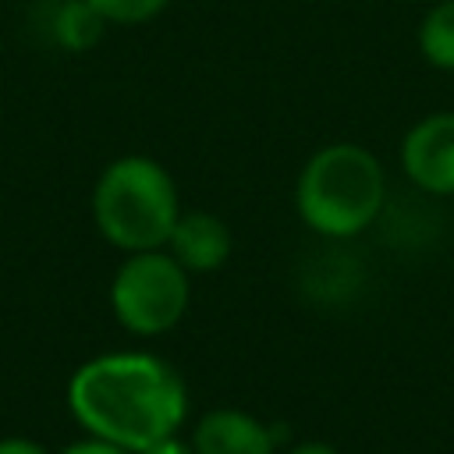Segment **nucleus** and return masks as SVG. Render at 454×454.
<instances>
[{"label": "nucleus", "instance_id": "f257e3e1", "mask_svg": "<svg viewBox=\"0 0 454 454\" xmlns=\"http://www.w3.org/2000/svg\"><path fill=\"white\" fill-rule=\"evenodd\" d=\"M67 408L89 436L142 454L177 436L188 415V390L181 372L160 355L110 351L74 369Z\"/></svg>", "mask_w": 454, "mask_h": 454}, {"label": "nucleus", "instance_id": "f03ea898", "mask_svg": "<svg viewBox=\"0 0 454 454\" xmlns=\"http://www.w3.org/2000/svg\"><path fill=\"white\" fill-rule=\"evenodd\" d=\"M387 202V170L362 142H326L298 170L294 209L301 223L333 241L358 238Z\"/></svg>", "mask_w": 454, "mask_h": 454}, {"label": "nucleus", "instance_id": "7ed1b4c3", "mask_svg": "<svg viewBox=\"0 0 454 454\" xmlns=\"http://www.w3.org/2000/svg\"><path fill=\"white\" fill-rule=\"evenodd\" d=\"M177 216V184L153 156H117L92 184V223L124 255L167 248Z\"/></svg>", "mask_w": 454, "mask_h": 454}, {"label": "nucleus", "instance_id": "20e7f679", "mask_svg": "<svg viewBox=\"0 0 454 454\" xmlns=\"http://www.w3.org/2000/svg\"><path fill=\"white\" fill-rule=\"evenodd\" d=\"M192 301V273L167 252H131L114 270L110 309L128 333L160 337L174 330Z\"/></svg>", "mask_w": 454, "mask_h": 454}, {"label": "nucleus", "instance_id": "39448f33", "mask_svg": "<svg viewBox=\"0 0 454 454\" xmlns=\"http://www.w3.org/2000/svg\"><path fill=\"white\" fill-rule=\"evenodd\" d=\"M404 177L436 199H454V110L419 117L401 138Z\"/></svg>", "mask_w": 454, "mask_h": 454}, {"label": "nucleus", "instance_id": "423d86ee", "mask_svg": "<svg viewBox=\"0 0 454 454\" xmlns=\"http://www.w3.org/2000/svg\"><path fill=\"white\" fill-rule=\"evenodd\" d=\"M277 443L280 429L241 408H209L192 433L195 454H277Z\"/></svg>", "mask_w": 454, "mask_h": 454}, {"label": "nucleus", "instance_id": "0eeeda50", "mask_svg": "<svg viewBox=\"0 0 454 454\" xmlns=\"http://www.w3.org/2000/svg\"><path fill=\"white\" fill-rule=\"evenodd\" d=\"M234 238L223 216L209 213V209H181L167 252L188 270V273H213L231 259Z\"/></svg>", "mask_w": 454, "mask_h": 454}, {"label": "nucleus", "instance_id": "6e6552de", "mask_svg": "<svg viewBox=\"0 0 454 454\" xmlns=\"http://www.w3.org/2000/svg\"><path fill=\"white\" fill-rule=\"evenodd\" d=\"M415 43L429 67L454 74V0H433L426 7Z\"/></svg>", "mask_w": 454, "mask_h": 454}, {"label": "nucleus", "instance_id": "1a4fd4ad", "mask_svg": "<svg viewBox=\"0 0 454 454\" xmlns=\"http://www.w3.org/2000/svg\"><path fill=\"white\" fill-rule=\"evenodd\" d=\"M103 18L85 0H67L53 18V35L64 50H89L103 35Z\"/></svg>", "mask_w": 454, "mask_h": 454}, {"label": "nucleus", "instance_id": "9d476101", "mask_svg": "<svg viewBox=\"0 0 454 454\" xmlns=\"http://www.w3.org/2000/svg\"><path fill=\"white\" fill-rule=\"evenodd\" d=\"M106 25H145L170 7V0H85Z\"/></svg>", "mask_w": 454, "mask_h": 454}, {"label": "nucleus", "instance_id": "9b49d317", "mask_svg": "<svg viewBox=\"0 0 454 454\" xmlns=\"http://www.w3.org/2000/svg\"><path fill=\"white\" fill-rule=\"evenodd\" d=\"M60 454H131V450H124V447L110 443V440L89 436V440H78V443H71V447H67V450H60Z\"/></svg>", "mask_w": 454, "mask_h": 454}, {"label": "nucleus", "instance_id": "f8f14e48", "mask_svg": "<svg viewBox=\"0 0 454 454\" xmlns=\"http://www.w3.org/2000/svg\"><path fill=\"white\" fill-rule=\"evenodd\" d=\"M0 454H46L35 440H25V436H4L0 440Z\"/></svg>", "mask_w": 454, "mask_h": 454}, {"label": "nucleus", "instance_id": "ddd939ff", "mask_svg": "<svg viewBox=\"0 0 454 454\" xmlns=\"http://www.w3.org/2000/svg\"><path fill=\"white\" fill-rule=\"evenodd\" d=\"M142 454H195V447H192V443H184V440H177V436H170V440L153 443V447H149V450H142Z\"/></svg>", "mask_w": 454, "mask_h": 454}, {"label": "nucleus", "instance_id": "4468645a", "mask_svg": "<svg viewBox=\"0 0 454 454\" xmlns=\"http://www.w3.org/2000/svg\"><path fill=\"white\" fill-rule=\"evenodd\" d=\"M284 454H337V450L323 440H301V443H291Z\"/></svg>", "mask_w": 454, "mask_h": 454}, {"label": "nucleus", "instance_id": "2eb2a0df", "mask_svg": "<svg viewBox=\"0 0 454 454\" xmlns=\"http://www.w3.org/2000/svg\"><path fill=\"white\" fill-rule=\"evenodd\" d=\"M419 4H433V0H419Z\"/></svg>", "mask_w": 454, "mask_h": 454}]
</instances>
